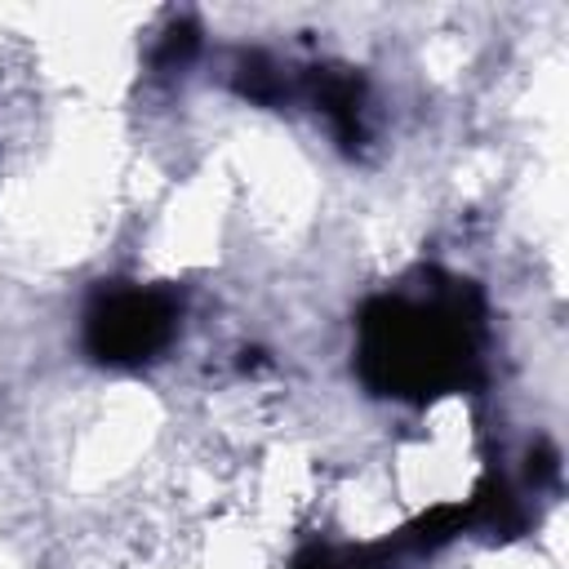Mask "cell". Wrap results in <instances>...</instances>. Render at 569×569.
Listing matches in <instances>:
<instances>
[{
  "mask_svg": "<svg viewBox=\"0 0 569 569\" xmlns=\"http://www.w3.org/2000/svg\"><path fill=\"white\" fill-rule=\"evenodd\" d=\"M169 329H173V311L156 293H116L89 320L93 347L107 360H142L169 338Z\"/></svg>",
  "mask_w": 569,
  "mask_h": 569,
  "instance_id": "6da1fadb",
  "label": "cell"
}]
</instances>
